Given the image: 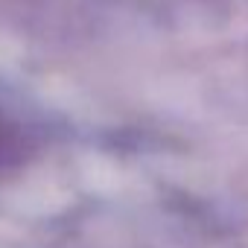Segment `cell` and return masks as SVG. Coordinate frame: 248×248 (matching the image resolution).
<instances>
[{
	"instance_id": "obj_1",
	"label": "cell",
	"mask_w": 248,
	"mask_h": 248,
	"mask_svg": "<svg viewBox=\"0 0 248 248\" xmlns=\"http://www.w3.org/2000/svg\"><path fill=\"white\" fill-rule=\"evenodd\" d=\"M27 149H30V143H27V135L21 129V123H15L3 108H0V170L21 164Z\"/></svg>"
}]
</instances>
